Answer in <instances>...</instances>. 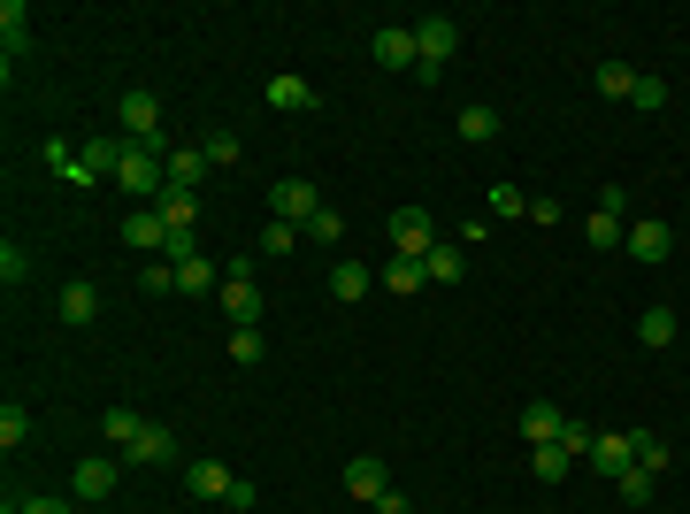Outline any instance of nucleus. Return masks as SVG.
Instances as JSON below:
<instances>
[{
	"mask_svg": "<svg viewBox=\"0 0 690 514\" xmlns=\"http://www.w3.org/2000/svg\"><path fill=\"white\" fill-rule=\"evenodd\" d=\"M492 207H499V215H529V192H515V184H492Z\"/></svg>",
	"mask_w": 690,
	"mask_h": 514,
	"instance_id": "41",
	"label": "nucleus"
},
{
	"mask_svg": "<svg viewBox=\"0 0 690 514\" xmlns=\"http://www.w3.org/2000/svg\"><path fill=\"white\" fill-rule=\"evenodd\" d=\"M560 430H568V415H560L552 399H529V407H521V438H529V446H560Z\"/></svg>",
	"mask_w": 690,
	"mask_h": 514,
	"instance_id": "12",
	"label": "nucleus"
},
{
	"mask_svg": "<svg viewBox=\"0 0 690 514\" xmlns=\"http://www.w3.org/2000/svg\"><path fill=\"white\" fill-rule=\"evenodd\" d=\"M176 292H192V300H200V292H223V269H215V261H184V269H176Z\"/></svg>",
	"mask_w": 690,
	"mask_h": 514,
	"instance_id": "29",
	"label": "nucleus"
},
{
	"mask_svg": "<svg viewBox=\"0 0 690 514\" xmlns=\"http://www.w3.org/2000/svg\"><path fill=\"white\" fill-rule=\"evenodd\" d=\"M123 246H131L139 261H162V254H170V223H162V207H131V215H123Z\"/></svg>",
	"mask_w": 690,
	"mask_h": 514,
	"instance_id": "4",
	"label": "nucleus"
},
{
	"mask_svg": "<svg viewBox=\"0 0 690 514\" xmlns=\"http://www.w3.org/2000/svg\"><path fill=\"white\" fill-rule=\"evenodd\" d=\"M629 108L660 116V108H668V77H637V85H629Z\"/></svg>",
	"mask_w": 690,
	"mask_h": 514,
	"instance_id": "34",
	"label": "nucleus"
},
{
	"mask_svg": "<svg viewBox=\"0 0 690 514\" xmlns=\"http://www.w3.org/2000/svg\"><path fill=\"white\" fill-rule=\"evenodd\" d=\"M292 246H300V231H292V223H277V215H269V231H261V254H269V261H277V254H292Z\"/></svg>",
	"mask_w": 690,
	"mask_h": 514,
	"instance_id": "38",
	"label": "nucleus"
},
{
	"mask_svg": "<svg viewBox=\"0 0 690 514\" xmlns=\"http://www.w3.org/2000/svg\"><path fill=\"white\" fill-rule=\"evenodd\" d=\"M261 100H269V108H284V116H315V108H323V93H315L308 77H292V69H284V77H269V85H261Z\"/></svg>",
	"mask_w": 690,
	"mask_h": 514,
	"instance_id": "7",
	"label": "nucleus"
},
{
	"mask_svg": "<svg viewBox=\"0 0 690 514\" xmlns=\"http://www.w3.org/2000/svg\"><path fill=\"white\" fill-rule=\"evenodd\" d=\"M591 438H599V430H583V422H575V415H568V430H560V446H568V453H575V461H583V453H591Z\"/></svg>",
	"mask_w": 690,
	"mask_h": 514,
	"instance_id": "42",
	"label": "nucleus"
},
{
	"mask_svg": "<svg viewBox=\"0 0 690 514\" xmlns=\"http://www.w3.org/2000/svg\"><path fill=\"white\" fill-rule=\"evenodd\" d=\"M154 207H162V223H170V231H192V223H200V192H184V184H170Z\"/></svg>",
	"mask_w": 690,
	"mask_h": 514,
	"instance_id": "21",
	"label": "nucleus"
},
{
	"mask_svg": "<svg viewBox=\"0 0 690 514\" xmlns=\"http://www.w3.org/2000/svg\"><path fill=\"white\" fill-rule=\"evenodd\" d=\"M123 453H131L139 469H170V461H176V438L162 430V422H147V430H139V438H131Z\"/></svg>",
	"mask_w": 690,
	"mask_h": 514,
	"instance_id": "13",
	"label": "nucleus"
},
{
	"mask_svg": "<svg viewBox=\"0 0 690 514\" xmlns=\"http://www.w3.org/2000/svg\"><path fill=\"white\" fill-rule=\"evenodd\" d=\"M453 46H461V23H453V15H422V23H414V54H422L414 77H438V69L453 62Z\"/></svg>",
	"mask_w": 690,
	"mask_h": 514,
	"instance_id": "2",
	"label": "nucleus"
},
{
	"mask_svg": "<svg viewBox=\"0 0 690 514\" xmlns=\"http://www.w3.org/2000/svg\"><path fill=\"white\" fill-rule=\"evenodd\" d=\"M23 277H31V254H23V246H15V238H8V246H0V285H8V292H15V285H23Z\"/></svg>",
	"mask_w": 690,
	"mask_h": 514,
	"instance_id": "36",
	"label": "nucleus"
},
{
	"mask_svg": "<svg viewBox=\"0 0 690 514\" xmlns=\"http://www.w3.org/2000/svg\"><path fill=\"white\" fill-rule=\"evenodd\" d=\"M238 154H246V147H238V139H230V131H215V139H207V162H215V170H230V162H238Z\"/></svg>",
	"mask_w": 690,
	"mask_h": 514,
	"instance_id": "40",
	"label": "nucleus"
},
{
	"mask_svg": "<svg viewBox=\"0 0 690 514\" xmlns=\"http://www.w3.org/2000/svg\"><path fill=\"white\" fill-rule=\"evenodd\" d=\"M368 285H376V269H368V261H331V300H345V308H353V300H368Z\"/></svg>",
	"mask_w": 690,
	"mask_h": 514,
	"instance_id": "14",
	"label": "nucleus"
},
{
	"mask_svg": "<svg viewBox=\"0 0 690 514\" xmlns=\"http://www.w3.org/2000/svg\"><path fill=\"white\" fill-rule=\"evenodd\" d=\"M261 353H269L261 323H254V331H230V361H238V368H261Z\"/></svg>",
	"mask_w": 690,
	"mask_h": 514,
	"instance_id": "33",
	"label": "nucleus"
},
{
	"mask_svg": "<svg viewBox=\"0 0 690 514\" xmlns=\"http://www.w3.org/2000/svg\"><path fill=\"white\" fill-rule=\"evenodd\" d=\"M184 492H192V500H223V492H230V469H223V461H184Z\"/></svg>",
	"mask_w": 690,
	"mask_h": 514,
	"instance_id": "15",
	"label": "nucleus"
},
{
	"mask_svg": "<svg viewBox=\"0 0 690 514\" xmlns=\"http://www.w3.org/2000/svg\"><path fill=\"white\" fill-rule=\"evenodd\" d=\"M261 207H269V215H277V223H292V231H308V215H315V207H323V192H315V184H308V176H277V184H269V200H261Z\"/></svg>",
	"mask_w": 690,
	"mask_h": 514,
	"instance_id": "3",
	"label": "nucleus"
},
{
	"mask_svg": "<svg viewBox=\"0 0 690 514\" xmlns=\"http://www.w3.org/2000/svg\"><path fill=\"white\" fill-rule=\"evenodd\" d=\"M116 116H123V131H131V139H162V100H154L147 85H131V93L116 100Z\"/></svg>",
	"mask_w": 690,
	"mask_h": 514,
	"instance_id": "8",
	"label": "nucleus"
},
{
	"mask_svg": "<svg viewBox=\"0 0 690 514\" xmlns=\"http://www.w3.org/2000/svg\"><path fill=\"white\" fill-rule=\"evenodd\" d=\"M23 438H31V415H23V407H15V399H8V407H0V446H8V453H15V446H23Z\"/></svg>",
	"mask_w": 690,
	"mask_h": 514,
	"instance_id": "37",
	"label": "nucleus"
},
{
	"mask_svg": "<svg viewBox=\"0 0 690 514\" xmlns=\"http://www.w3.org/2000/svg\"><path fill=\"white\" fill-rule=\"evenodd\" d=\"M69 492H77L85 507H93V500H108V492H116V461H108V453H85V461H77V476H69Z\"/></svg>",
	"mask_w": 690,
	"mask_h": 514,
	"instance_id": "9",
	"label": "nucleus"
},
{
	"mask_svg": "<svg viewBox=\"0 0 690 514\" xmlns=\"http://www.w3.org/2000/svg\"><path fill=\"white\" fill-rule=\"evenodd\" d=\"M376 514H414V507H407V492H384V500H376Z\"/></svg>",
	"mask_w": 690,
	"mask_h": 514,
	"instance_id": "45",
	"label": "nucleus"
},
{
	"mask_svg": "<svg viewBox=\"0 0 690 514\" xmlns=\"http://www.w3.org/2000/svg\"><path fill=\"white\" fill-rule=\"evenodd\" d=\"M345 492L376 507V500L391 492V476H384V461H376V453H353V461H345Z\"/></svg>",
	"mask_w": 690,
	"mask_h": 514,
	"instance_id": "10",
	"label": "nucleus"
},
{
	"mask_svg": "<svg viewBox=\"0 0 690 514\" xmlns=\"http://www.w3.org/2000/svg\"><path fill=\"white\" fill-rule=\"evenodd\" d=\"M599 476H622V469H637V453H629V438H591V453H583Z\"/></svg>",
	"mask_w": 690,
	"mask_h": 514,
	"instance_id": "19",
	"label": "nucleus"
},
{
	"mask_svg": "<svg viewBox=\"0 0 690 514\" xmlns=\"http://www.w3.org/2000/svg\"><path fill=\"white\" fill-rule=\"evenodd\" d=\"M254 269H261L254 254L223 261V292H215V300H223V315H230L238 331H254V323H261V277H254Z\"/></svg>",
	"mask_w": 690,
	"mask_h": 514,
	"instance_id": "1",
	"label": "nucleus"
},
{
	"mask_svg": "<svg viewBox=\"0 0 690 514\" xmlns=\"http://www.w3.org/2000/svg\"><path fill=\"white\" fill-rule=\"evenodd\" d=\"M0 514H23V507H0Z\"/></svg>",
	"mask_w": 690,
	"mask_h": 514,
	"instance_id": "46",
	"label": "nucleus"
},
{
	"mask_svg": "<svg viewBox=\"0 0 690 514\" xmlns=\"http://www.w3.org/2000/svg\"><path fill=\"white\" fill-rule=\"evenodd\" d=\"M629 453H637V469H653V476L676 461V453H668V438H653V430H629Z\"/></svg>",
	"mask_w": 690,
	"mask_h": 514,
	"instance_id": "30",
	"label": "nucleus"
},
{
	"mask_svg": "<svg viewBox=\"0 0 690 514\" xmlns=\"http://www.w3.org/2000/svg\"><path fill=\"white\" fill-rule=\"evenodd\" d=\"M591 85H599L606 100H629V85H637V69H629V62H599V69H591Z\"/></svg>",
	"mask_w": 690,
	"mask_h": 514,
	"instance_id": "28",
	"label": "nucleus"
},
{
	"mask_svg": "<svg viewBox=\"0 0 690 514\" xmlns=\"http://www.w3.org/2000/svg\"><path fill=\"white\" fill-rule=\"evenodd\" d=\"M438 246V223L422 215V207H391V254H407V261H422Z\"/></svg>",
	"mask_w": 690,
	"mask_h": 514,
	"instance_id": "6",
	"label": "nucleus"
},
{
	"mask_svg": "<svg viewBox=\"0 0 690 514\" xmlns=\"http://www.w3.org/2000/svg\"><path fill=\"white\" fill-rule=\"evenodd\" d=\"M422 269H430V285H461V277H468V269H461V246H445V238L422 254Z\"/></svg>",
	"mask_w": 690,
	"mask_h": 514,
	"instance_id": "26",
	"label": "nucleus"
},
{
	"mask_svg": "<svg viewBox=\"0 0 690 514\" xmlns=\"http://www.w3.org/2000/svg\"><path fill=\"white\" fill-rule=\"evenodd\" d=\"M23 514H69V500H54V492H46V500H23Z\"/></svg>",
	"mask_w": 690,
	"mask_h": 514,
	"instance_id": "44",
	"label": "nucleus"
},
{
	"mask_svg": "<svg viewBox=\"0 0 690 514\" xmlns=\"http://www.w3.org/2000/svg\"><path fill=\"white\" fill-rule=\"evenodd\" d=\"M123 147H131V139H85V176H93V184L116 176L123 170Z\"/></svg>",
	"mask_w": 690,
	"mask_h": 514,
	"instance_id": "20",
	"label": "nucleus"
},
{
	"mask_svg": "<svg viewBox=\"0 0 690 514\" xmlns=\"http://www.w3.org/2000/svg\"><path fill=\"white\" fill-rule=\"evenodd\" d=\"M583 238H591L599 254H614V246H622V215H599V207H591V223H583Z\"/></svg>",
	"mask_w": 690,
	"mask_h": 514,
	"instance_id": "35",
	"label": "nucleus"
},
{
	"mask_svg": "<svg viewBox=\"0 0 690 514\" xmlns=\"http://www.w3.org/2000/svg\"><path fill=\"white\" fill-rule=\"evenodd\" d=\"M622 246H629V261H645V269H660V261L676 254V231H668L660 215H637V223L622 231Z\"/></svg>",
	"mask_w": 690,
	"mask_h": 514,
	"instance_id": "5",
	"label": "nucleus"
},
{
	"mask_svg": "<svg viewBox=\"0 0 690 514\" xmlns=\"http://www.w3.org/2000/svg\"><path fill=\"white\" fill-rule=\"evenodd\" d=\"M637 345H653V353L676 345V308H645V315H637Z\"/></svg>",
	"mask_w": 690,
	"mask_h": 514,
	"instance_id": "24",
	"label": "nucleus"
},
{
	"mask_svg": "<svg viewBox=\"0 0 690 514\" xmlns=\"http://www.w3.org/2000/svg\"><path fill=\"white\" fill-rule=\"evenodd\" d=\"M139 430H147V422H139V407H100V438H108V446H131Z\"/></svg>",
	"mask_w": 690,
	"mask_h": 514,
	"instance_id": "27",
	"label": "nucleus"
},
{
	"mask_svg": "<svg viewBox=\"0 0 690 514\" xmlns=\"http://www.w3.org/2000/svg\"><path fill=\"white\" fill-rule=\"evenodd\" d=\"M300 238H315V246H338V238H345V215H338V207H315Z\"/></svg>",
	"mask_w": 690,
	"mask_h": 514,
	"instance_id": "32",
	"label": "nucleus"
},
{
	"mask_svg": "<svg viewBox=\"0 0 690 514\" xmlns=\"http://www.w3.org/2000/svg\"><path fill=\"white\" fill-rule=\"evenodd\" d=\"M568 461H575L568 446H529V476L537 484H568Z\"/></svg>",
	"mask_w": 690,
	"mask_h": 514,
	"instance_id": "22",
	"label": "nucleus"
},
{
	"mask_svg": "<svg viewBox=\"0 0 690 514\" xmlns=\"http://www.w3.org/2000/svg\"><path fill=\"white\" fill-rule=\"evenodd\" d=\"M0 46H8V62L31 54V15H23V0H0Z\"/></svg>",
	"mask_w": 690,
	"mask_h": 514,
	"instance_id": "16",
	"label": "nucleus"
},
{
	"mask_svg": "<svg viewBox=\"0 0 690 514\" xmlns=\"http://www.w3.org/2000/svg\"><path fill=\"white\" fill-rule=\"evenodd\" d=\"M461 139H468V147H484V139H499V108H484V100H468V108H461Z\"/></svg>",
	"mask_w": 690,
	"mask_h": 514,
	"instance_id": "25",
	"label": "nucleus"
},
{
	"mask_svg": "<svg viewBox=\"0 0 690 514\" xmlns=\"http://www.w3.org/2000/svg\"><path fill=\"white\" fill-rule=\"evenodd\" d=\"M254 500H261V492H254L246 476H230V492H223V507H238V514H246V507H254Z\"/></svg>",
	"mask_w": 690,
	"mask_h": 514,
	"instance_id": "43",
	"label": "nucleus"
},
{
	"mask_svg": "<svg viewBox=\"0 0 690 514\" xmlns=\"http://www.w3.org/2000/svg\"><path fill=\"white\" fill-rule=\"evenodd\" d=\"M422 285H430V269H422V261H407V254H391V261H384V292H391V300H407V292H422Z\"/></svg>",
	"mask_w": 690,
	"mask_h": 514,
	"instance_id": "17",
	"label": "nucleus"
},
{
	"mask_svg": "<svg viewBox=\"0 0 690 514\" xmlns=\"http://www.w3.org/2000/svg\"><path fill=\"white\" fill-rule=\"evenodd\" d=\"M200 170H215V162H207V147H170V184L200 192Z\"/></svg>",
	"mask_w": 690,
	"mask_h": 514,
	"instance_id": "23",
	"label": "nucleus"
},
{
	"mask_svg": "<svg viewBox=\"0 0 690 514\" xmlns=\"http://www.w3.org/2000/svg\"><path fill=\"white\" fill-rule=\"evenodd\" d=\"M62 323H77V331H85V323H100V292H93L85 277H77V285H62Z\"/></svg>",
	"mask_w": 690,
	"mask_h": 514,
	"instance_id": "18",
	"label": "nucleus"
},
{
	"mask_svg": "<svg viewBox=\"0 0 690 514\" xmlns=\"http://www.w3.org/2000/svg\"><path fill=\"white\" fill-rule=\"evenodd\" d=\"M614 484H622V500H629V507H653V492H660V476H653V469H622Z\"/></svg>",
	"mask_w": 690,
	"mask_h": 514,
	"instance_id": "31",
	"label": "nucleus"
},
{
	"mask_svg": "<svg viewBox=\"0 0 690 514\" xmlns=\"http://www.w3.org/2000/svg\"><path fill=\"white\" fill-rule=\"evenodd\" d=\"M139 292H176V269L170 261H139Z\"/></svg>",
	"mask_w": 690,
	"mask_h": 514,
	"instance_id": "39",
	"label": "nucleus"
},
{
	"mask_svg": "<svg viewBox=\"0 0 690 514\" xmlns=\"http://www.w3.org/2000/svg\"><path fill=\"white\" fill-rule=\"evenodd\" d=\"M376 62H384V69H414V62H422V54H414V23H384V31H376Z\"/></svg>",
	"mask_w": 690,
	"mask_h": 514,
	"instance_id": "11",
	"label": "nucleus"
}]
</instances>
